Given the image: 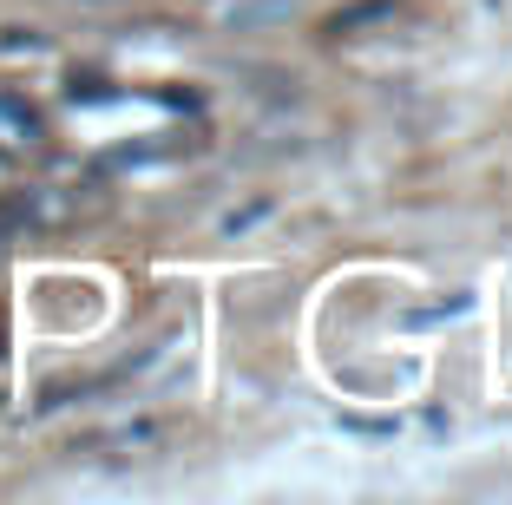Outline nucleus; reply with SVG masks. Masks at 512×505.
I'll return each instance as SVG.
<instances>
[{"label": "nucleus", "instance_id": "nucleus-1", "mask_svg": "<svg viewBox=\"0 0 512 505\" xmlns=\"http://www.w3.org/2000/svg\"><path fill=\"white\" fill-rule=\"evenodd\" d=\"M0 132H7V145H33L40 138V112L20 92H0Z\"/></svg>", "mask_w": 512, "mask_h": 505}]
</instances>
